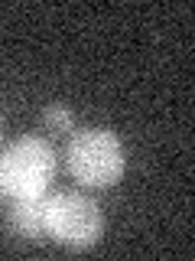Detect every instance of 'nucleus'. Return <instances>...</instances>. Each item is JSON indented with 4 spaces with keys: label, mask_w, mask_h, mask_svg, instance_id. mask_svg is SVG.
Returning <instances> with one entry per match:
<instances>
[{
    "label": "nucleus",
    "mask_w": 195,
    "mask_h": 261,
    "mask_svg": "<svg viewBox=\"0 0 195 261\" xmlns=\"http://www.w3.org/2000/svg\"><path fill=\"white\" fill-rule=\"evenodd\" d=\"M55 176V147L46 137H16L0 150V196L32 199L46 196Z\"/></svg>",
    "instance_id": "obj_2"
},
{
    "label": "nucleus",
    "mask_w": 195,
    "mask_h": 261,
    "mask_svg": "<svg viewBox=\"0 0 195 261\" xmlns=\"http://www.w3.org/2000/svg\"><path fill=\"white\" fill-rule=\"evenodd\" d=\"M43 127L52 130V134H72V130H75V114H72L69 105L52 101V105H46V111H43Z\"/></svg>",
    "instance_id": "obj_5"
},
{
    "label": "nucleus",
    "mask_w": 195,
    "mask_h": 261,
    "mask_svg": "<svg viewBox=\"0 0 195 261\" xmlns=\"http://www.w3.org/2000/svg\"><path fill=\"white\" fill-rule=\"evenodd\" d=\"M69 173L88 190H111L127 170V153L111 127H78L65 147Z\"/></svg>",
    "instance_id": "obj_1"
},
{
    "label": "nucleus",
    "mask_w": 195,
    "mask_h": 261,
    "mask_svg": "<svg viewBox=\"0 0 195 261\" xmlns=\"http://www.w3.org/2000/svg\"><path fill=\"white\" fill-rule=\"evenodd\" d=\"M46 235L65 248H91L104 235V212L88 193L59 190L46 193Z\"/></svg>",
    "instance_id": "obj_3"
},
{
    "label": "nucleus",
    "mask_w": 195,
    "mask_h": 261,
    "mask_svg": "<svg viewBox=\"0 0 195 261\" xmlns=\"http://www.w3.org/2000/svg\"><path fill=\"white\" fill-rule=\"evenodd\" d=\"M7 228L23 242H43L46 235V196L32 199H10L7 209Z\"/></svg>",
    "instance_id": "obj_4"
},
{
    "label": "nucleus",
    "mask_w": 195,
    "mask_h": 261,
    "mask_svg": "<svg viewBox=\"0 0 195 261\" xmlns=\"http://www.w3.org/2000/svg\"><path fill=\"white\" fill-rule=\"evenodd\" d=\"M0 137H4V118H0Z\"/></svg>",
    "instance_id": "obj_6"
}]
</instances>
